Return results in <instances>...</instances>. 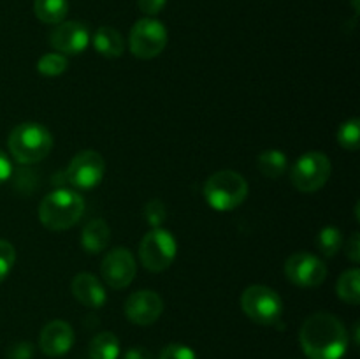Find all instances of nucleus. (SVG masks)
I'll list each match as a JSON object with an SVG mask.
<instances>
[{
    "label": "nucleus",
    "mask_w": 360,
    "mask_h": 359,
    "mask_svg": "<svg viewBox=\"0 0 360 359\" xmlns=\"http://www.w3.org/2000/svg\"><path fill=\"white\" fill-rule=\"evenodd\" d=\"M34 13L42 23L58 25L65 21L67 13H69V2L67 0H35Z\"/></svg>",
    "instance_id": "obj_18"
},
{
    "label": "nucleus",
    "mask_w": 360,
    "mask_h": 359,
    "mask_svg": "<svg viewBox=\"0 0 360 359\" xmlns=\"http://www.w3.org/2000/svg\"><path fill=\"white\" fill-rule=\"evenodd\" d=\"M333 164L322 151H308L294 162L290 169V182L299 192L313 194L322 189L330 178Z\"/></svg>",
    "instance_id": "obj_5"
},
{
    "label": "nucleus",
    "mask_w": 360,
    "mask_h": 359,
    "mask_svg": "<svg viewBox=\"0 0 360 359\" xmlns=\"http://www.w3.org/2000/svg\"><path fill=\"white\" fill-rule=\"evenodd\" d=\"M345 245L343 232L336 227V225H327L316 236V246H319L320 253L326 257H334Z\"/></svg>",
    "instance_id": "obj_22"
},
{
    "label": "nucleus",
    "mask_w": 360,
    "mask_h": 359,
    "mask_svg": "<svg viewBox=\"0 0 360 359\" xmlns=\"http://www.w3.org/2000/svg\"><path fill=\"white\" fill-rule=\"evenodd\" d=\"M90 359H118L120 358V340L111 331H104L94 336L88 348Z\"/></svg>",
    "instance_id": "obj_19"
},
{
    "label": "nucleus",
    "mask_w": 360,
    "mask_h": 359,
    "mask_svg": "<svg viewBox=\"0 0 360 359\" xmlns=\"http://www.w3.org/2000/svg\"><path fill=\"white\" fill-rule=\"evenodd\" d=\"M105 175V162L95 150H84L70 160L65 178L72 187L79 190L95 189Z\"/></svg>",
    "instance_id": "obj_9"
},
{
    "label": "nucleus",
    "mask_w": 360,
    "mask_h": 359,
    "mask_svg": "<svg viewBox=\"0 0 360 359\" xmlns=\"http://www.w3.org/2000/svg\"><path fill=\"white\" fill-rule=\"evenodd\" d=\"M338 296L343 299L345 303L352 306H357L360 303V271L357 267L354 270H347L345 273H341V277L338 278L336 284Z\"/></svg>",
    "instance_id": "obj_21"
},
{
    "label": "nucleus",
    "mask_w": 360,
    "mask_h": 359,
    "mask_svg": "<svg viewBox=\"0 0 360 359\" xmlns=\"http://www.w3.org/2000/svg\"><path fill=\"white\" fill-rule=\"evenodd\" d=\"M84 213V199L76 190L58 189L41 201L39 220L49 231H65L74 227Z\"/></svg>",
    "instance_id": "obj_2"
},
{
    "label": "nucleus",
    "mask_w": 360,
    "mask_h": 359,
    "mask_svg": "<svg viewBox=\"0 0 360 359\" xmlns=\"http://www.w3.org/2000/svg\"><path fill=\"white\" fill-rule=\"evenodd\" d=\"M130 53L141 60H150L160 55L167 46V28L155 18L136 21L129 37Z\"/></svg>",
    "instance_id": "obj_8"
},
{
    "label": "nucleus",
    "mask_w": 360,
    "mask_h": 359,
    "mask_svg": "<svg viewBox=\"0 0 360 359\" xmlns=\"http://www.w3.org/2000/svg\"><path fill=\"white\" fill-rule=\"evenodd\" d=\"M248 183L239 172L224 169L204 183V199L214 211H232L248 197Z\"/></svg>",
    "instance_id": "obj_4"
},
{
    "label": "nucleus",
    "mask_w": 360,
    "mask_h": 359,
    "mask_svg": "<svg viewBox=\"0 0 360 359\" xmlns=\"http://www.w3.org/2000/svg\"><path fill=\"white\" fill-rule=\"evenodd\" d=\"M345 253H347L348 259L352 263H359L360 260V236L359 232H354L350 238L347 239V245H345Z\"/></svg>",
    "instance_id": "obj_29"
},
{
    "label": "nucleus",
    "mask_w": 360,
    "mask_h": 359,
    "mask_svg": "<svg viewBox=\"0 0 360 359\" xmlns=\"http://www.w3.org/2000/svg\"><path fill=\"white\" fill-rule=\"evenodd\" d=\"M285 275L299 287H319L326 282L327 266L313 253L295 252L285 263Z\"/></svg>",
    "instance_id": "obj_10"
},
{
    "label": "nucleus",
    "mask_w": 360,
    "mask_h": 359,
    "mask_svg": "<svg viewBox=\"0 0 360 359\" xmlns=\"http://www.w3.org/2000/svg\"><path fill=\"white\" fill-rule=\"evenodd\" d=\"M299 341L309 359H343L350 336L338 317L319 312L304 320L299 331Z\"/></svg>",
    "instance_id": "obj_1"
},
{
    "label": "nucleus",
    "mask_w": 360,
    "mask_h": 359,
    "mask_svg": "<svg viewBox=\"0 0 360 359\" xmlns=\"http://www.w3.org/2000/svg\"><path fill=\"white\" fill-rule=\"evenodd\" d=\"M16 263V250L6 239H0V284L9 277Z\"/></svg>",
    "instance_id": "obj_26"
},
{
    "label": "nucleus",
    "mask_w": 360,
    "mask_h": 359,
    "mask_svg": "<svg viewBox=\"0 0 360 359\" xmlns=\"http://www.w3.org/2000/svg\"><path fill=\"white\" fill-rule=\"evenodd\" d=\"M49 44L62 55H79L90 44V30L81 21H62L49 34Z\"/></svg>",
    "instance_id": "obj_12"
},
{
    "label": "nucleus",
    "mask_w": 360,
    "mask_h": 359,
    "mask_svg": "<svg viewBox=\"0 0 360 359\" xmlns=\"http://www.w3.org/2000/svg\"><path fill=\"white\" fill-rule=\"evenodd\" d=\"M257 164L264 176L274 180L287 171L288 158L281 150H266L257 157Z\"/></svg>",
    "instance_id": "obj_20"
},
{
    "label": "nucleus",
    "mask_w": 360,
    "mask_h": 359,
    "mask_svg": "<svg viewBox=\"0 0 360 359\" xmlns=\"http://www.w3.org/2000/svg\"><path fill=\"white\" fill-rule=\"evenodd\" d=\"M67 67H69V60L62 53H46L37 62L39 73L48 77L60 76V74L65 73Z\"/></svg>",
    "instance_id": "obj_24"
},
{
    "label": "nucleus",
    "mask_w": 360,
    "mask_h": 359,
    "mask_svg": "<svg viewBox=\"0 0 360 359\" xmlns=\"http://www.w3.org/2000/svg\"><path fill=\"white\" fill-rule=\"evenodd\" d=\"M111 239V229L102 218H94L88 222L81 232V245L88 253H101L105 250Z\"/></svg>",
    "instance_id": "obj_16"
},
{
    "label": "nucleus",
    "mask_w": 360,
    "mask_h": 359,
    "mask_svg": "<svg viewBox=\"0 0 360 359\" xmlns=\"http://www.w3.org/2000/svg\"><path fill=\"white\" fill-rule=\"evenodd\" d=\"M11 175H13V164H11L9 157L0 150V185L6 183L11 178Z\"/></svg>",
    "instance_id": "obj_31"
},
{
    "label": "nucleus",
    "mask_w": 360,
    "mask_h": 359,
    "mask_svg": "<svg viewBox=\"0 0 360 359\" xmlns=\"http://www.w3.org/2000/svg\"><path fill=\"white\" fill-rule=\"evenodd\" d=\"M241 308L253 322L274 326L283 313V301L280 294L267 285H250L241 296Z\"/></svg>",
    "instance_id": "obj_6"
},
{
    "label": "nucleus",
    "mask_w": 360,
    "mask_h": 359,
    "mask_svg": "<svg viewBox=\"0 0 360 359\" xmlns=\"http://www.w3.org/2000/svg\"><path fill=\"white\" fill-rule=\"evenodd\" d=\"M7 146L20 164H37L53 150V136L42 123L25 122L14 127Z\"/></svg>",
    "instance_id": "obj_3"
},
{
    "label": "nucleus",
    "mask_w": 360,
    "mask_h": 359,
    "mask_svg": "<svg viewBox=\"0 0 360 359\" xmlns=\"http://www.w3.org/2000/svg\"><path fill=\"white\" fill-rule=\"evenodd\" d=\"M164 312V301L155 291H137L125 301L127 319L137 326H151Z\"/></svg>",
    "instance_id": "obj_13"
},
{
    "label": "nucleus",
    "mask_w": 360,
    "mask_h": 359,
    "mask_svg": "<svg viewBox=\"0 0 360 359\" xmlns=\"http://www.w3.org/2000/svg\"><path fill=\"white\" fill-rule=\"evenodd\" d=\"M338 143L348 151H357L360 146V120L352 118L338 129Z\"/></svg>",
    "instance_id": "obj_23"
},
{
    "label": "nucleus",
    "mask_w": 360,
    "mask_h": 359,
    "mask_svg": "<svg viewBox=\"0 0 360 359\" xmlns=\"http://www.w3.org/2000/svg\"><path fill=\"white\" fill-rule=\"evenodd\" d=\"M123 359H153V354L144 347H132L123 354Z\"/></svg>",
    "instance_id": "obj_32"
},
{
    "label": "nucleus",
    "mask_w": 360,
    "mask_h": 359,
    "mask_svg": "<svg viewBox=\"0 0 360 359\" xmlns=\"http://www.w3.org/2000/svg\"><path fill=\"white\" fill-rule=\"evenodd\" d=\"M176 256H178V243L167 229H151L141 239L139 257L148 271L162 273L174 263Z\"/></svg>",
    "instance_id": "obj_7"
},
{
    "label": "nucleus",
    "mask_w": 360,
    "mask_h": 359,
    "mask_svg": "<svg viewBox=\"0 0 360 359\" xmlns=\"http://www.w3.org/2000/svg\"><path fill=\"white\" fill-rule=\"evenodd\" d=\"M139 9L143 11L146 16H157L162 9L165 7L167 0H137Z\"/></svg>",
    "instance_id": "obj_30"
},
{
    "label": "nucleus",
    "mask_w": 360,
    "mask_h": 359,
    "mask_svg": "<svg viewBox=\"0 0 360 359\" xmlns=\"http://www.w3.org/2000/svg\"><path fill=\"white\" fill-rule=\"evenodd\" d=\"M102 278L105 284L112 289H125L132 284L136 278L137 266L136 259H134L132 252L125 246H118L112 248L111 252L105 253L104 260H102Z\"/></svg>",
    "instance_id": "obj_11"
},
{
    "label": "nucleus",
    "mask_w": 360,
    "mask_h": 359,
    "mask_svg": "<svg viewBox=\"0 0 360 359\" xmlns=\"http://www.w3.org/2000/svg\"><path fill=\"white\" fill-rule=\"evenodd\" d=\"M144 218H146L148 225L151 229L162 227V224L167 218V210H165V204L162 201L153 199L144 206Z\"/></svg>",
    "instance_id": "obj_25"
},
{
    "label": "nucleus",
    "mask_w": 360,
    "mask_h": 359,
    "mask_svg": "<svg viewBox=\"0 0 360 359\" xmlns=\"http://www.w3.org/2000/svg\"><path fill=\"white\" fill-rule=\"evenodd\" d=\"M158 359H197V355L188 345L169 344L167 347L162 348Z\"/></svg>",
    "instance_id": "obj_27"
},
{
    "label": "nucleus",
    "mask_w": 360,
    "mask_h": 359,
    "mask_svg": "<svg viewBox=\"0 0 360 359\" xmlns=\"http://www.w3.org/2000/svg\"><path fill=\"white\" fill-rule=\"evenodd\" d=\"M94 48L104 58H118L123 55L125 49V42H123L122 34L116 28L98 27L94 34Z\"/></svg>",
    "instance_id": "obj_17"
},
{
    "label": "nucleus",
    "mask_w": 360,
    "mask_h": 359,
    "mask_svg": "<svg viewBox=\"0 0 360 359\" xmlns=\"http://www.w3.org/2000/svg\"><path fill=\"white\" fill-rule=\"evenodd\" d=\"M74 345V329L65 320H51L46 324L39 336V347L48 358L65 355Z\"/></svg>",
    "instance_id": "obj_14"
},
{
    "label": "nucleus",
    "mask_w": 360,
    "mask_h": 359,
    "mask_svg": "<svg viewBox=\"0 0 360 359\" xmlns=\"http://www.w3.org/2000/svg\"><path fill=\"white\" fill-rule=\"evenodd\" d=\"M32 355H34V345L30 341H18V344L11 345L7 351L9 359H32Z\"/></svg>",
    "instance_id": "obj_28"
},
{
    "label": "nucleus",
    "mask_w": 360,
    "mask_h": 359,
    "mask_svg": "<svg viewBox=\"0 0 360 359\" xmlns=\"http://www.w3.org/2000/svg\"><path fill=\"white\" fill-rule=\"evenodd\" d=\"M70 287H72L74 298L88 308H101L108 301V294H105V287L102 285V282L86 271L77 273L72 278Z\"/></svg>",
    "instance_id": "obj_15"
}]
</instances>
